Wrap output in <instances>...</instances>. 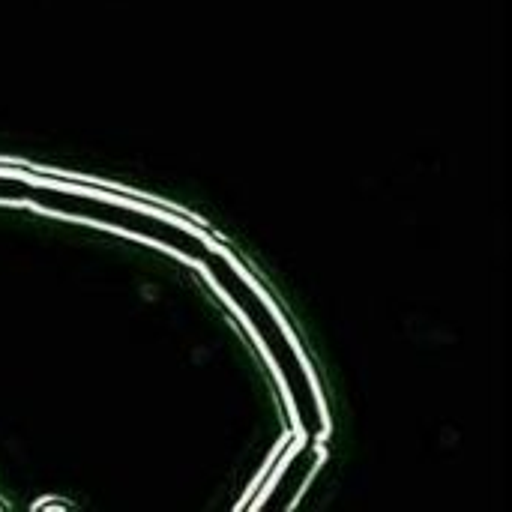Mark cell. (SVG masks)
<instances>
[{
  "label": "cell",
  "instance_id": "cell-1",
  "mask_svg": "<svg viewBox=\"0 0 512 512\" xmlns=\"http://www.w3.org/2000/svg\"><path fill=\"white\" fill-rule=\"evenodd\" d=\"M207 264V273L213 276V282L231 297V303L246 315V321L255 327V333L261 336L270 360L276 363L282 381H285V390L291 396V405L297 411V420H300V429L306 435V441H318L327 429L324 423V411H321V399H318V390L312 384V375L297 351V345L288 339L285 327L279 324V318L273 315V309L261 300V294L252 288V282H246L234 264L225 258V255H216L210 249V255L204 258Z\"/></svg>",
  "mask_w": 512,
  "mask_h": 512
},
{
  "label": "cell",
  "instance_id": "cell-2",
  "mask_svg": "<svg viewBox=\"0 0 512 512\" xmlns=\"http://www.w3.org/2000/svg\"><path fill=\"white\" fill-rule=\"evenodd\" d=\"M27 201L39 204L45 210L81 216V219H96L102 225H111V228H120V231H129V234L165 243V246L177 249L180 255L192 258V261H204L210 255V246L198 234L186 231L183 225H177L171 219L153 216L147 210L123 207V204H114V201H105V198H96V195H84V192H72V189L36 186V183H30Z\"/></svg>",
  "mask_w": 512,
  "mask_h": 512
},
{
  "label": "cell",
  "instance_id": "cell-3",
  "mask_svg": "<svg viewBox=\"0 0 512 512\" xmlns=\"http://www.w3.org/2000/svg\"><path fill=\"white\" fill-rule=\"evenodd\" d=\"M318 465V450L312 447V441H309V450L306 453H300L297 456V462H291V468L285 471V477L279 480V486H276V495H285L282 501H279V507H288L291 504V498L300 492V486H303V480L312 474V468Z\"/></svg>",
  "mask_w": 512,
  "mask_h": 512
}]
</instances>
